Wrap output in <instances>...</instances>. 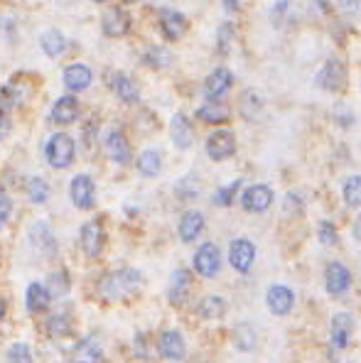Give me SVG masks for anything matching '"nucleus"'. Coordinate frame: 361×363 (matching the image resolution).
<instances>
[{
    "instance_id": "nucleus-14",
    "label": "nucleus",
    "mask_w": 361,
    "mask_h": 363,
    "mask_svg": "<svg viewBox=\"0 0 361 363\" xmlns=\"http://www.w3.org/2000/svg\"><path fill=\"white\" fill-rule=\"evenodd\" d=\"M103 359V349L99 344V336H86L71 349V363H99Z\"/></svg>"
},
{
    "instance_id": "nucleus-16",
    "label": "nucleus",
    "mask_w": 361,
    "mask_h": 363,
    "mask_svg": "<svg viewBox=\"0 0 361 363\" xmlns=\"http://www.w3.org/2000/svg\"><path fill=\"white\" fill-rule=\"evenodd\" d=\"M329 339H332L334 349H347L349 339H352V317L347 312H337L329 324Z\"/></svg>"
},
{
    "instance_id": "nucleus-6",
    "label": "nucleus",
    "mask_w": 361,
    "mask_h": 363,
    "mask_svg": "<svg viewBox=\"0 0 361 363\" xmlns=\"http://www.w3.org/2000/svg\"><path fill=\"white\" fill-rule=\"evenodd\" d=\"M101 30L106 37H123L131 30V15L118 5H111L101 18Z\"/></svg>"
},
{
    "instance_id": "nucleus-30",
    "label": "nucleus",
    "mask_w": 361,
    "mask_h": 363,
    "mask_svg": "<svg viewBox=\"0 0 361 363\" xmlns=\"http://www.w3.org/2000/svg\"><path fill=\"white\" fill-rule=\"evenodd\" d=\"M40 44H42V52L47 56H59L66 47V37L59 30H47V32L40 37Z\"/></svg>"
},
{
    "instance_id": "nucleus-11",
    "label": "nucleus",
    "mask_w": 361,
    "mask_h": 363,
    "mask_svg": "<svg viewBox=\"0 0 361 363\" xmlns=\"http://www.w3.org/2000/svg\"><path fill=\"white\" fill-rule=\"evenodd\" d=\"M106 241V233H103V221L101 219H91L81 226V248H84L86 256L96 258L103 248Z\"/></svg>"
},
{
    "instance_id": "nucleus-40",
    "label": "nucleus",
    "mask_w": 361,
    "mask_h": 363,
    "mask_svg": "<svg viewBox=\"0 0 361 363\" xmlns=\"http://www.w3.org/2000/svg\"><path fill=\"white\" fill-rule=\"evenodd\" d=\"M8 363H32V351L28 344H13L8 351Z\"/></svg>"
},
{
    "instance_id": "nucleus-28",
    "label": "nucleus",
    "mask_w": 361,
    "mask_h": 363,
    "mask_svg": "<svg viewBox=\"0 0 361 363\" xmlns=\"http://www.w3.org/2000/svg\"><path fill=\"white\" fill-rule=\"evenodd\" d=\"M197 118L204 123H224L229 121V108L219 101H209L202 108H197Z\"/></svg>"
},
{
    "instance_id": "nucleus-3",
    "label": "nucleus",
    "mask_w": 361,
    "mask_h": 363,
    "mask_svg": "<svg viewBox=\"0 0 361 363\" xmlns=\"http://www.w3.org/2000/svg\"><path fill=\"white\" fill-rule=\"evenodd\" d=\"M256 261V246L249 238H236L229 246V263L236 273H249Z\"/></svg>"
},
{
    "instance_id": "nucleus-44",
    "label": "nucleus",
    "mask_w": 361,
    "mask_h": 363,
    "mask_svg": "<svg viewBox=\"0 0 361 363\" xmlns=\"http://www.w3.org/2000/svg\"><path fill=\"white\" fill-rule=\"evenodd\" d=\"M8 133H10V118H8V113L0 111V140L8 136Z\"/></svg>"
},
{
    "instance_id": "nucleus-15",
    "label": "nucleus",
    "mask_w": 361,
    "mask_h": 363,
    "mask_svg": "<svg viewBox=\"0 0 361 363\" xmlns=\"http://www.w3.org/2000/svg\"><path fill=\"white\" fill-rule=\"evenodd\" d=\"M160 354L167 361H182L187 349H184V339L177 329H167L160 334Z\"/></svg>"
},
{
    "instance_id": "nucleus-41",
    "label": "nucleus",
    "mask_w": 361,
    "mask_h": 363,
    "mask_svg": "<svg viewBox=\"0 0 361 363\" xmlns=\"http://www.w3.org/2000/svg\"><path fill=\"white\" fill-rule=\"evenodd\" d=\"M319 241H322L324 246H337L339 236H337V226H334L332 221H322V224H319Z\"/></svg>"
},
{
    "instance_id": "nucleus-17",
    "label": "nucleus",
    "mask_w": 361,
    "mask_h": 363,
    "mask_svg": "<svg viewBox=\"0 0 361 363\" xmlns=\"http://www.w3.org/2000/svg\"><path fill=\"white\" fill-rule=\"evenodd\" d=\"M170 138H172V143L177 145L179 150H187L189 145L194 143V128L184 113H177V116L172 118V123H170Z\"/></svg>"
},
{
    "instance_id": "nucleus-23",
    "label": "nucleus",
    "mask_w": 361,
    "mask_h": 363,
    "mask_svg": "<svg viewBox=\"0 0 361 363\" xmlns=\"http://www.w3.org/2000/svg\"><path fill=\"white\" fill-rule=\"evenodd\" d=\"M64 86L69 91H84L91 86V69L84 64H71L64 69Z\"/></svg>"
},
{
    "instance_id": "nucleus-38",
    "label": "nucleus",
    "mask_w": 361,
    "mask_h": 363,
    "mask_svg": "<svg viewBox=\"0 0 361 363\" xmlns=\"http://www.w3.org/2000/svg\"><path fill=\"white\" fill-rule=\"evenodd\" d=\"M234 35H236V28L231 23H224L216 32V49L219 54H229L231 52V44H234Z\"/></svg>"
},
{
    "instance_id": "nucleus-10",
    "label": "nucleus",
    "mask_w": 361,
    "mask_h": 363,
    "mask_svg": "<svg viewBox=\"0 0 361 363\" xmlns=\"http://www.w3.org/2000/svg\"><path fill=\"white\" fill-rule=\"evenodd\" d=\"M221 268V253L214 243H204L197 253H194V270L202 278H214Z\"/></svg>"
},
{
    "instance_id": "nucleus-22",
    "label": "nucleus",
    "mask_w": 361,
    "mask_h": 363,
    "mask_svg": "<svg viewBox=\"0 0 361 363\" xmlns=\"http://www.w3.org/2000/svg\"><path fill=\"white\" fill-rule=\"evenodd\" d=\"M189 290H192V273L189 270H174L170 280V302L182 304L187 299Z\"/></svg>"
},
{
    "instance_id": "nucleus-33",
    "label": "nucleus",
    "mask_w": 361,
    "mask_h": 363,
    "mask_svg": "<svg viewBox=\"0 0 361 363\" xmlns=\"http://www.w3.org/2000/svg\"><path fill=\"white\" fill-rule=\"evenodd\" d=\"M263 111V96L258 91H244L241 96V113L246 118H258V113Z\"/></svg>"
},
{
    "instance_id": "nucleus-2",
    "label": "nucleus",
    "mask_w": 361,
    "mask_h": 363,
    "mask_svg": "<svg viewBox=\"0 0 361 363\" xmlns=\"http://www.w3.org/2000/svg\"><path fill=\"white\" fill-rule=\"evenodd\" d=\"M74 153H76V145H74V140L66 136V133H57V136H52L47 148H45V157H47V162L54 169L69 167L71 160H74Z\"/></svg>"
},
{
    "instance_id": "nucleus-39",
    "label": "nucleus",
    "mask_w": 361,
    "mask_h": 363,
    "mask_svg": "<svg viewBox=\"0 0 361 363\" xmlns=\"http://www.w3.org/2000/svg\"><path fill=\"white\" fill-rule=\"evenodd\" d=\"M239 189H241V179H234L231 184L221 186V189L214 194V204L216 206H231V204H234V196H236V191H239Z\"/></svg>"
},
{
    "instance_id": "nucleus-46",
    "label": "nucleus",
    "mask_w": 361,
    "mask_h": 363,
    "mask_svg": "<svg viewBox=\"0 0 361 363\" xmlns=\"http://www.w3.org/2000/svg\"><path fill=\"white\" fill-rule=\"evenodd\" d=\"M5 309H8V304H5V299H0V321L5 319Z\"/></svg>"
},
{
    "instance_id": "nucleus-20",
    "label": "nucleus",
    "mask_w": 361,
    "mask_h": 363,
    "mask_svg": "<svg viewBox=\"0 0 361 363\" xmlns=\"http://www.w3.org/2000/svg\"><path fill=\"white\" fill-rule=\"evenodd\" d=\"M76 116H79V103H76V98L61 96L59 101L54 103V108H52L49 121L54 123V126H69V123L76 121Z\"/></svg>"
},
{
    "instance_id": "nucleus-29",
    "label": "nucleus",
    "mask_w": 361,
    "mask_h": 363,
    "mask_svg": "<svg viewBox=\"0 0 361 363\" xmlns=\"http://www.w3.org/2000/svg\"><path fill=\"white\" fill-rule=\"evenodd\" d=\"M197 312L202 319H219L226 312V302L221 297H216V294H209V297H204L197 304Z\"/></svg>"
},
{
    "instance_id": "nucleus-18",
    "label": "nucleus",
    "mask_w": 361,
    "mask_h": 363,
    "mask_svg": "<svg viewBox=\"0 0 361 363\" xmlns=\"http://www.w3.org/2000/svg\"><path fill=\"white\" fill-rule=\"evenodd\" d=\"M160 30H162L165 37L174 42V40H179L187 32V18L182 13H177V10H165L160 15Z\"/></svg>"
},
{
    "instance_id": "nucleus-13",
    "label": "nucleus",
    "mask_w": 361,
    "mask_h": 363,
    "mask_svg": "<svg viewBox=\"0 0 361 363\" xmlns=\"http://www.w3.org/2000/svg\"><path fill=\"white\" fill-rule=\"evenodd\" d=\"M344 76H347V71H344L342 61H339V59H329L327 64L319 69L317 86H322L324 91H339L344 86Z\"/></svg>"
},
{
    "instance_id": "nucleus-36",
    "label": "nucleus",
    "mask_w": 361,
    "mask_h": 363,
    "mask_svg": "<svg viewBox=\"0 0 361 363\" xmlns=\"http://www.w3.org/2000/svg\"><path fill=\"white\" fill-rule=\"evenodd\" d=\"M234 341L241 351H251L256 346V331L251 324H239L234 331Z\"/></svg>"
},
{
    "instance_id": "nucleus-8",
    "label": "nucleus",
    "mask_w": 361,
    "mask_h": 363,
    "mask_svg": "<svg viewBox=\"0 0 361 363\" xmlns=\"http://www.w3.org/2000/svg\"><path fill=\"white\" fill-rule=\"evenodd\" d=\"M266 304L276 317H285L290 314L292 304H295V292L285 285H273L266 292Z\"/></svg>"
},
{
    "instance_id": "nucleus-35",
    "label": "nucleus",
    "mask_w": 361,
    "mask_h": 363,
    "mask_svg": "<svg viewBox=\"0 0 361 363\" xmlns=\"http://www.w3.org/2000/svg\"><path fill=\"white\" fill-rule=\"evenodd\" d=\"M64 292H69V275L64 270H54L47 280V294L52 297H61Z\"/></svg>"
},
{
    "instance_id": "nucleus-31",
    "label": "nucleus",
    "mask_w": 361,
    "mask_h": 363,
    "mask_svg": "<svg viewBox=\"0 0 361 363\" xmlns=\"http://www.w3.org/2000/svg\"><path fill=\"white\" fill-rule=\"evenodd\" d=\"M344 204L349 206V209H359L361 206V174H354V177H349L344 182Z\"/></svg>"
},
{
    "instance_id": "nucleus-37",
    "label": "nucleus",
    "mask_w": 361,
    "mask_h": 363,
    "mask_svg": "<svg viewBox=\"0 0 361 363\" xmlns=\"http://www.w3.org/2000/svg\"><path fill=\"white\" fill-rule=\"evenodd\" d=\"M71 329H74V321H71L69 314H54L47 321V331L52 336H66L71 334Z\"/></svg>"
},
{
    "instance_id": "nucleus-45",
    "label": "nucleus",
    "mask_w": 361,
    "mask_h": 363,
    "mask_svg": "<svg viewBox=\"0 0 361 363\" xmlns=\"http://www.w3.org/2000/svg\"><path fill=\"white\" fill-rule=\"evenodd\" d=\"M352 231H354V238H357V241L361 243V214L357 216V221H354V228H352Z\"/></svg>"
},
{
    "instance_id": "nucleus-32",
    "label": "nucleus",
    "mask_w": 361,
    "mask_h": 363,
    "mask_svg": "<svg viewBox=\"0 0 361 363\" xmlns=\"http://www.w3.org/2000/svg\"><path fill=\"white\" fill-rule=\"evenodd\" d=\"M25 191H28V199L32 201V204H45V201L49 199V184L42 177L30 179L28 186H25Z\"/></svg>"
},
{
    "instance_id": "nucleus-12",
    "label": "nucleus",
    "mask_w": 361,
    "mask_h": 363,
    "mask_svg": "<svg viewBox=\"0 0 361 363\" xmlns=\"http://www.w3.org/2000/svg\"><path fill=\"white\" fill-rule=\"evenodd\" d=\"M231 84H234V76H231V71L226 69V66H219V69L211 71V74L206 76V81H204L206 98H209V101H219V98L231 89Z\"/></svg>"
},
{
    "instance_id": "nucleus-27",
    "label": "nucleus",
    "mask_w": 361,
    "mask_h": 363,
    "mask_svg": "<svg viewBox=\"0 0 361 363\" xmlns=\"http://www.w3.org/2000/svg\"><path fill=\"white\" fill-rule=\"evenodd\" d=\"M138 172L143 174V177H158L160 169H162V157H160L158 150H143L141 155H138Z\"/></svg>"
},
{
    "instance_id": "nucleus-7",
    "label": "nucleus",
    "mask_w": 361,
    "mask_h": 363,
    "mask_svg": "<svg viewBox=\"0 0 361 363\" xmlns=\"http://www.w3.org/2000/svg\"><path fill=\"white\" fill-rule=\"evenodd\" d=\"M96 186H94V179L89 174H76L71 179V186H69V196L74 201L76 209H91L96 201Z\"/></svg>"
},
{
    "instance_id": "nucleus-43",
    "label": "nucleus",
    "mask_w": 361,
    "mask_h": 363,
    "mask_svg": "<svg viewBox=\"0 0 361 363\" xmlns=\"http://www.w3.org/2000/svg\"><path fill=\"white\" fill-rule=\"evenodd\" d=\"M285 211L288 214H300L302 211V196L297 194V191H290V194L285 196Z\"/></svg>"
},
{
    "instance_id": "nucleus-21",
    "label": "nucleus",
    "mask_w": 361,
    "mask_h": 363,
    "mask_svg": "<svg viewBox=\"0 0 361 363\" xmlns=\"http://www.w3.org/2000/svg\"><path fill=\"white\" fill-rule=\"evenodd\" d=\"M30 238H32V246L37 248L40 253H45L47 258H54L57 241H54V236H52V231H49L47 224H42V221L32 224V228H30Z\"/></svg>"
},
{
    "instance_id": "nucleus-25",
    "label": "nucleus",
    "mask_w": 361,
    "mask_h": 363,
    "mask_svg": "<svg viewBox=\"0 0 361 363\" xmlns=\"http://www.w3.org/2000/svg\"><path fill=\"white\" fill-rule=\"evenodd\" d=\"M204 228V214H199V211H187V214L179 219V238H182L184 243H192L194 238L202 233Z\"/></svg>"
},
{
    "instance_id": "nucleus-5",
    "label": "nucleus",
    "mask_w": 361,
    "mask_h": 363,
    "mask_svg": "<svg viewBox=\"0 0 361 363\" xmlns=\"http://www.w3.org/2000/svg\"><path fill=\"white\" fill-rule=\"evenodd\" d=\"M236 153V138L231 131H214L206 138V155L216 162L229 160Z\"/></svg>"
},
{
    "instance_id": "nucleus-26",
    "label": "nucleus",
    "mask_w": 361,
    "mask_h": 363,
    "mask_svg": "<svg viewBox=\"0 0 361 363\" xmlns=\"http://www.w3.org/2000/svg\"><path fill=\"white\" fill-rule=\"evenodd\" d=\"M25 304H28V312L32 314H40L47 309L49 304V294H47V287L40 282H32L28 285V290H25Z\"/></svg>"
},
{
    "instance_id": "nucleus-34",
    "label": "nucleus",
    "mask_w": 361,
    "mask_h": 363,
    "mask_svg": "<svg viewBox=\"0 0 361 363\" xmlns=\"http://www.w3.org/2000/svg\"><path fill=\"white\" fill-rule=\"evenodd\" d=\"M170 52L165 47H150V49L143 52V64L153 66V69H165L170 66Z\"/></svg>"
},
{
    "instance_id": "nucleus-9",
    "label": "nucleus",
    "mask_w": 361,
    "mask_h": 363,
    "mask_svg": "<svg viewBox=\"0 0 361 363\" xmlns=\"http://www.w3.org/2000/svg\"><path fill=\"white\" fill-rule=\"evenodd\" d=\"M324 287L334 297L347 292L352 287V273H349V268L342 266V263H329L327 270H324Z\"/></svg>"
},
{
    "instance_id": "nucleus-42",
    "label": "nucleus",
    "mask_w": 361,
    "mask_h": 363,
    "mask_svg": "<svg viewBox=\"0 0 361 363\" xmlns=\"http://www.w3.org/2000/svg\"><path fill=\"white\" fill-rule=\"evenodd\" d=\"M10 214H13V199H10L8 191L0 186V226L8 224Z\"/></svg>"
},
{
    "instance_id": "nucleus-1",
    "label": "nucleus",
    "mask_w": 361,
    "mask_h": 363,
    "mask_svg": "<svg viewBox=\"0 0 361 363\" xmlns=\"http://www.w3.org/2000/svg\"><path fill=\"white\" fill-rule=\"evenodd\" d=\"M143 285V275L133 268H123V270H113L106 273L99 280V292L106 299H121L128 297L131 292H136Z\"/></svg>"
},
{
    "instance_id": "nucleus-19",
    "label": "nucleus",
    "mask_w": 361,
    "mask_h": 363,
    "mask_svg": "<svg viewBox=\"0 0 361 363\" xmlns=\"http://www.w3.org/2000/svg\"><path fill=\"white\" fill-rule=\"evenodd\" d=\"M103 145H106V153H108V157H111L113 162L126 165L128 160H131V145H128V140L121 131L108 133L106 140H103Z\"/></svg>"
},
{
    "instance_id": "nucleus-4",
    "label": "nucleus",
    "mask_w": 361,
    "mask_h": 363,
    "mask_svg": "<svg viewBox=\"0 0 361 363\" xmlns=\"http://www.w3.org/2000/svg\"><path fill=\"white\" fill-rule=\"evenodd\" d=\"M273 204V189L268 184H251L241 194V206L251 214H263Z\"/></svg>"
},
{
    "instance_id": "nucleus-24",
    "label": "nucleus",
    "mask_w": 361,
    "mask_h": 363,
    "mask_svg": "<svg viewBox=\"0 0 361 363\" xmlns=\"http://www.w3.org/2000/svg\"><path fill=\"white\" fill-rule=\"evenodd\" d=\"M111 89H113V93H116L118 98H121V101H126V103H136L138 96H141V93H138V84L128 74H123V71L113 74Z\"/></svg>"
},
{
    "instance_id": "nucleus-47",
    "label": "nucleus",
    "mask_w": 361,
    "mask_h": 363,
    "mask_svg": "<svg viewBox=\"0 0 361 363\" xmlns=\"http://www.w3.org/2000/svg\"><path fill=\"white\" fill-rule=\"evenodd\" d=\"M226 10H239V3H224Z\"/></svg>"
}]
</instances>
